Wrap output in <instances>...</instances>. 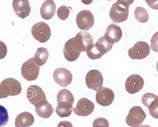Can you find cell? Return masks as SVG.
<instances>
[{"instance_id":"obj_1","label":"cell","mask_w":158,"mask_h":127,"mask_svg":"<svg viewBox=\"0 0 158 127\" xmlns=\"http://www.w3.org/2000/svg\"><path fill=\"white\" fill-rule=\"evenodd\" d=\"M93 39L91 35L86 31L78 33L75 37L69 39L63 48L64 55L68 61L73 62L79 57L81 53L93 44Z\"/></svg>"},{"instance_id":"obj_2","label":"cell","mask_w":158,"mask_h":127,"mask_svg":"<svg viewBox=\"0 0 158 127\" xmlns=\"http://www.w3.org/2000/svg\"><path fill=\"white\" fill-rule=\"evenodd\" d=\"M133 0H117L110 9L109 16L114 23H120L126 21L129 15V7Z\"/></svg>"},{"instance_id":"obj_3","label":"cell","mask_w":158,"mask_h":127,"mask_svg":"<svg viewBox=\"0 0 158 127\" xmlns=\"http://www.w3.org/2000/svg\"><path fill=\"white\" fill-rule=\"evenodd\" d=\"M146 115L140 106L132 107L126 118L127 124L131 127H139L146 118Z\"/></svg>"},{"instance_id":"obj_4","label":"cell","mask_w":158,"mask_h":127,"mask_svg":"<svg viewBox=\"0 0 158 127\" xmlns=\"http://www.w3.org/2000/svg\"><path fill=\"white\" fill-rule=\"evenodd\" d=\"M31 34L34 38L41 43H45L50 38L51 31L49 25L43 22L35 24L32 27Z\"/></svg>"},{"instance_id":"obj_5","label":"cell","mask_w":158,"mask_h":127,"mask_svg":"<svg viewBox=\"0 0 158 127\" xmlns=\"http://www.w3.org/2000/svg\"><path fill=\"white\" fill-rule=\"evenodd\" d=\"M129 56L132 59L140 60L147 56L150 54L148 44L144 41H138L128 51Z\"/></svg>"},{"instance_id":"obj_6","label":"cell","mask_w":158,"mask_h":127,"mask_svg":"<svg viewBox=\"0 0 158 127\" xmlns=\"http://www.w3.org/2000/svg\"><path fill=\"white\" fill-rule=\"evenodd\" d=\"M76 21L78 27L84 31L90 29L94 23L93 15L88 10H83L79 12L76 16Z\"/></svg>"},{"instance_id":"obj_7","label":"cell","mask_w":158,"mask_h":127,"mask_svg":"<svg viewBox=\"0 0 158 127\" xmlns=\"http://www.w3.org/2000/svg\"><path fill=\"white\" fill-rule=\"evenodd\" d=\"M103 80V77L101 72L96 69L92 70L88 72L85 79L87 87L96 91L102 87Z\"/></svg>"},{"instance_id":"obj_8","label":"cell","mask_w":158,"mask_h":127,"mask_svg":"<svg viewBox=\"0 0 158 127\" xmlns=\"http://www.w3.org/2000/svg\"><path fill=\"white\" fill-rule=\"evenodd\" d=\"M40 68L33 57L24 63L22 67V71L27 80H36L38 76Z\"/></svg>"},{"instance_id":"obj_9","label":"cell","mask_w":158,"mask_h":127,"mask_svg":"<svg viewBox=\"0 0 158 127\" xmlns=\"http://www.w3.org/2000/svg\"><path fill=\"white\" fill-rule=\"evenodd\" d=\"M142 104L147 107L150 114L155 118H158V97L152 93H146L141 97Z\"/></svg>"},{"instance_id":"obj_10","label":"cell","mask_w":158,"mask_h":127,"mask_svg":"<svg viewBox=\"0 0 158 127\" xmlns=\"http://www.w3.org/2000/svg\"><path fill=\"white\" fill-rule=\"evenodd\" d=\"M144 84V80L140 75L132 74L127 78L125 82V88L128 92L134 94L141 90Z\"/></svg>"},{"instance_id":"obj_11","label":"cell","mask_w":158,"mask_h":127,"mask_svg":"<svg viewBox=\"0 0 158 127\" xmlns=\"http://www.w3.org/2000/svg\"><path fill=\"white\" fill-rule=\"evenodd\" d=\"M53 78L57 84L63 87H66L72 82L73 76L69 70L64 68L56 69L53 74Z\"/></svg>"},{"instance_id":"obj_12","label":"cell","mask_w":158,"mask_h":127,"mask_svg":"<svg viewBox=\"0 0 158 127\" xmlns=\"http://www.w3.org/2000/svg\"><path fill=\"white\" fill-rule=\"evenodd\" d=\"M114 98L113 91L110 89L102 87L97 91L96 100L97 103L103 106L111 104Z\"/></svg>"},{"instance_id":"obj_13","label":"cell","mask_w":158,"mask_h":127,"mask_svg":"<svg viewBox=\"0 0 158 127\" xmlns=\"http://www.w3.org/2000/svg\"><path fill=\"white\" fill-rule=\"evenodd\" d=\"M94 108V105L93 102L86 98H82L78 100L73 110L76 114L85 117L89 115Z\"/></svg>"},{"instance_id":"obj_14","label":"cell","mask_w":158,"mask_h":127,"mask_svg":"<svg viewBox=\"0 0 158 127\" xmlns=\"http://www.w3.org/2000/svg\"><path fill=\"white\" fill-rule=\"evenodd\" d=\"M27 93L29 100L35 106L46 100L44 92L37 85L30 86L28 88Z\"/></svg>"},{"instance_id":"obj_15","label":"cell","mask_w":158,"mask_h":127,"mask_svg":"<svg viewBox=\"0 0 158 127\" xmlns=\"http://www.w3.org/2000/svg\"><path fill=\"white\" fill-rule=\"evenodd\" d=\"M57 106L63 108L73 107L74 101L72 93L67 89H61L57 96Z\"/></svg>"},{"instance_id":"obj_16","label":"cell","mask_w":158,"mask_h":127,"mask_svg":"<svg viewBox=\"0 0 158 127\" xmlns=\"http://www.w3.org/2000/svg\"><path fill=\"white\" fill-rule=\"evenodd\" d=\"M122 36V32L120 27L111 23L107 27L103 37L110 43L113 44L119 41Z\"/></svg>"},{"instance_id":"obj_17","label":"cell","mask_w":158,"mask_h":127,"mask_svg":"<svg viewBox=\"0 0 158 127\" xmlns=\"http://www.w3.org/2000/svg\"><path fill=\"white\" fill-rule=\"evenodd\" d=\"M12 6L15 14L18 17L24 19L29 15L31 8L28 0H13Z\"/></svg>"},{"instance_id":"obj_18","label":"cell","mask_w":158,"mask_h":127,"mask_svg":"<svg viewBox=\"0 0 158 127\" xmlns=\"http://www.w3.org/2000/svg\"><path fill=\"white\" fill-rule=\"evenodd\" d=\"M56 6L54 2L52 0H46L42 4L40 9L42 17L48 20L51 19L55 14Z\"/></svg>"},{"instance_id":"obj_19","label":"cell","mask_w":158,"mask_h":127,"mask_svg":"<svg viewBox=\"0 0 158 127\" xmlns=\"http://www.w3.org/2000/svg\"><path fill=\"white\" fill-rule=\"evenodd\" d=\"M37 115L44 118L49 117L54 112L52 105L46 100L35 106Z\"/></svg>"},{"instance_id":"obj_20","label":"cell","mask_w":158,"mask_h":127,"mask_svg":"<svg viewBox=\"0 0 158 127\" xmlns=\"http://www.w3.org/2000/svg\"><path fill=\"white\" fill-rule=\"evenodd\" d=\"M85 51L88 56L93 60L100 58L107 52L101 45L97 43L89 46Z\"/></svg>"},{"instance_id":"obj_21","label":"cell","mask_w":158,"mask_h":127,"mask_svg":"<svg viewBox=\"0 0 158 127\" xmlns=\"http://www.w3.org/2000/svg\"><path fill=\"white\" fill-rule=\"evenodd\" d=\"M48 55V49L45 47H40L37 50L33 58L35 63L40 67L46 62Z\"/></svg>"},{"instance_id":"obj_22","label":"cell","mask_w":158,"mask_h":127,"mask_svg":"<svg viewBox=\"0 0 158 127\" xmlns=\"http://www.w3.org/2000/svg\"><path fill=\"white\" fill-rule=\"evenodd\" d=\"M134 14L135 19L141 23H145L148 21L149 14L144 7H137L134 11Z\"/></svg>"},{"instance_id":"obj_23","label":"cell","mask_w":158,"mask_h":127,"mask_svg":"<svg viewBox=\"0 0 158 127\" xmlns=\"http://www.w3.org/2000/svg\"><path fill=\"white\" fill-rule=\"evenodd\" d=\"M24 118L21 122H15L16 127H28L31 126L34 123V118L30 113L25 112Z\"/></svg>"},{"instance_id":"obj_24","label":"cell","mask_w":158,"mask_h":127,"mask_svg":"<svg viewBox=\"0 0 158 127\" xmlns=\"http://www.w3.org/2000/svg\"><path fill=\"white\" fill-rule=\"evenodd\" d=\"M9 116L7 109L0 105V127L6 125L9 120Z\"/></svg>"},{"instance_id":"obj_25","label":"cell","mask_w":158,"mask_h":127,"mask_svg":"<svg viewBox=\"0 0 158 127\" xmlns=\"http://www.w3.org/2000/svg\"><path fill=\"white\" fill-rule=\"evenodd\" d=\"M64 5L60 6L57 10V14L59 18L62 20H66L69 17L70 13L69 8Z\"/></svg>"},{"instance_id":"obj_26","label":"cell","mask_w":158,"mask_h":127,"mask_svg":"<svg viewBox=\"0 0 158 127\" xmlns=\"http://www.w3.org/2000/svg\"><path fill=\"white\" fill-rule=\"evenodd\" d=\"M73 107L65 108L57 106L56 109V114L60 117H66L69 116L73 112Z\"/></svg>"},{"instance_id":"obj_27","label":"cell","mask_w":158,"mask_h":127,"mask_svg":"<svg viewBox=\"0 0 158 127\" xmlns=\"http://www.w3.org/2000/svg\"><path fill=\"white\" fill-rule=\"evenodd\" d=\"M109 123L108 120L103 117L96 119L93 122L92 127H109Z\"/></svg>"},{"instance_id":"obj_28","label":"cell","mask_w":158,"mask_h":127,"mask_svg":"<svg viewBox=\"0 0 158 127\" xmlns=\"http://www.w3.org/2000/svg\"><path fill=\"white\" fill-rule=\"evenodd\" d=\"M96 43L101 45L107 52L112 49L113 45L108 42L103 36L99 39Z\"/></svg>"},{"instance_id":"obj_29","label":"cell","mask_w":158,"mask_h":127,"mask_svg":"<svg viewBox=\"0 0 158 127\" xmlns=\"http://www.w3.org/2000/svg\"><path fill=\"white\" fill-rule=\"evenodd\" d=\"M157 32L155 33L153 36L151 40V44L150 45V48L154 51L158 52L157 47Z\"/></svg>"},{"instance_id":"obj_30","label":"cell","mask_w":158,"mask_h":127,"mask_svg":"<svg viewBox=\"0 0 158 127\" xmlns=\"http://www.w3.org/2000/svg\"><path fill=\"white\" fill-rule=\"evenodd\" d=\"M7 53V48L6 44L0 41V59L4 58Z\"/></svg>"},{"instance_id":"obj_31","label":"cell","mask_w":158,"mask_h":127,"mask_svg":"<svg viewBox=\"0 0 158 127\" xmlns=\"http://www.w3.org/2000/svg\"><path fill=\"white\" fill-rule=\"evenodd\" d=\"M57 127H73L72 123L67 121H61L58 124Z\"/></svg>"},{"instance_id":"obj_32","label":"cell","mask_w":158,"mask_h":127,"mask_svg":"<svg viewBox=\"0 0 158 127\" xmlns=\"http://www.w3.org/2000/svg\"><path fill=\"white\" fill-rule=\"evenodd\" d=\"M139 127H151L150 126L148 125H143L139 126Z\"/></svg>"}]
</instances>
